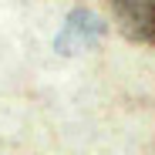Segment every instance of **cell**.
Segmentation results:
<instances>
[{"label": "cell", "instance_id": "cell-1", "mask_svg": "<svg viewBox=\"0 0 155 155\" xmlns=\"http://www.w3.org/2000/svg\"><path fill=\"white\" fill-rule=\"evenodd\" d=\"M108 7L125 37L155 44V0H108Z\"/></svg>", "mask_w": 155, "mask_h": 155}]
</instances>
